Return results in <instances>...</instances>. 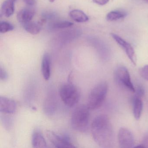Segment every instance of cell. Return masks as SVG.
<instances>
[{
	"label": "cell",
	"mask_w": 148,
	"mask_h": 148,
	"mask_svg": "<svg viewBox=\"0 0 148 148\" xmlns=\"http://www.w3.org/2000/svg\"><path fill=\"white\" fill-rule=\"evenodd\" d=\"M92 134L95 142L100 147L110 148L113 143V132L111 123L106 115H99L91 124Z\"/></svg>",
	"instance_id": "obj_1"
},
{
	"label": "cell",
	"mask_w": 148,
	"mask_h": 148,
	"mask_svg": "<svg viewBox=\"0 0 148 148\" xmlns=\"http://www.w3.org/2000/svg\"><path fill=\"white\" fill-rule=\"evenodd\" d=\"M90 110L87 105L79 106L74 110L71 118V125L73 130L83 132L88 130Z\"/></svg>",
	"instance_id": "obj_2"
},
{
	"label": "cell",
	"mask_w": 148,
	"mask_h": 148,
	"mask_svg": "<svg viewBox=\"0 0 148 148\" xmlns=\"http://www.w3.org/2000/svg\"><path fill=\"white\" fill-rule=\"evenodd\" d=\"M108 85L102 82L95 86L91 90L88 98L87 106L90 110L98 109L103 104L106 97Z\"/></svg>",
	"instance_id": "obj_3"
},
{
	"label": "cell",
	"mask_w": 148,
	"mask_h": 148,
	"mask_svg": "<svg viewBox=\"0 0 148 148\" xmlns=\"http://www.w3.org/2000/svg\"><path fill=\"white\" fill-rule=\"evenodd\" d=\"M59 94L62 102L68 107L75 106L79 101V91L72 83H66L62 85L60 88Z\"/></svg>",
	"instance_id": "obj_4"
},
{
	"label": "cell",
	"mask_w": 148,
	"mask_h": 148,
	"mask_svg": "<svg viewBox=\"0 0 148 148\" xmlns=\"http://www.w3.org/2000/svg\"><path fill=\"white\" fill-rule=\"evenodd\" d=\"M115 77L118 84L127 88L130 91L135 92L136 89L131 80L129 71L125 66H118L115 71Z\"/></svg>",
	"instance_id": "obj_5"
},
{
	"label": "cell",
	"mask_w": 148,
	"mask_h": 148,
	"mask_svg": "<svg viewBox=\"0 0 148 148\" xmlns=\"http://www.w3.org/2000/svg\"><path fill=\"white\" fill-rule=\"evenodd\" d=\"M46 135L50 142L57 148H75L67 136H62L51 131H46Z\"/></svg>",
	"instance_id": "obj_6"
},
{
	"label": "cell",
	"mask_w": 148,
	"mask_h": 148,
	"mask_svg": "<svg viewBox=\"0 0 148 148\" xmlns=\"http://www.w3.org/2000/svg\"><path fill=\"white\" fill-rule=\"evenodd\" d=\"M118 139L120 147L130 148L134 147V136L130 131L125 128H121L119 131Z\"/></svg>",
	"instance_id": "obj_7"
},
{
	"label": "cell",
	"mask_w": 148,
	"mask_h": 148,
	"mask_svg": "<svg viewBox=\"0 0 148 148\" xmlns=\"http://www.w3.org/2000/svg\"><path fill=\"white\" fill-rule=\"evenodd\" d=\"M110 35L113 38V39L116 42V43L123 49H124L126 55H127L129 59L131 60L133 64L136 65V57L135 51L131 45L126 42L121 37L115 34L111 33Z\"/></svg>",
	"instance_id": "obj_8"
},
{
	"label": "cell",
	"mask_w": 148,
	"mask_h": 148,
	"mask_svg": "<svg viewBox=\"0 0 148 148\" xmlns=\"http://www.w3.org/2000/svg\"><path fill=\"white\" fill-rule=\"evenodd\" d=\"M17 109V104L14 100L5 97H0V111L4 114H13Z\"/></svg>",
	"instance_id": "obj_9"
},
{
	"label": "cell",
	"mask_w": 148,
	"mask_h": 148,
	"mask_svg": "<svg viewBox=\"0 0 148 148\" xmlns=\"http://www.w3.org/2000/svg\"><path fill=\"white\" fill-rule=\"evenodd\" d=\"M35 15L34 9L30 8H25L21 10L17 14V19L21 25L32 21Z\"/></svg>",
	"instance_id": "obj_10"
},
{
	"label": "cell",
	"mask_w": 148,
	"mask_h": 148,
	"mask_svg": "<svg viewBox=\"0 0 148 148\" xmlns=\"http://www.w3.org/2000/svg\"><path fill=\"white\" fill-rule=\"evenodd\" d=\"M51 60L50 55L46 53L43 55L41 63V72L44 79L48 80L51 74Z\"/></svg>",
	"instance_id": "obj_11"
},
{
	"label": "cell",
	"mask_w": 148,
	"mask_h": 148,
	"mask_svg": "<svg viewBox=\"0 0 148 148\" xmlns=\"http://www.w3.org/2000/svg\"><path fill=\"white\" fill-rule=\"evenodd\" d=\"M32 145L34 148H47V144L41 132L38 130L34 131L32 135Z\"/></svg>",
	"instance_id": "obj_12"
},
{
	"label": "cell",
	"mask_w": 148,
	"mask_h": 148,
	"mask_svg": "<svg viewBox=\"0 0 148 148\" xmlns=\"http://www.w3.org/2000/svg\"><path fill=\"white\" fill-rule=\"evenodd\" d=\"M16 0H6L1 5V13L7 18L12 16L15 10L14 5Z\"/></svg>",
	"instance_id": "obj_13"
},
{
	"label": "cell",
	"mask_w": 148,
	"mask_h": 148,
	"mask_svg": "<svg viewBox=\"0 0 148 148\" xmlns=\"http://www.w3.org/2000/svg\"><path fill=\"white\" fill-rule=\"evenodd\" d=\"M22 25L27 32L33 35H36L40 32L42 25L39 21L34 22L31 21L22 24Z\"/></svg>",
	"instance_id": "obj_14"
},
{
	"label": "cell",
	"mask_w": 148,
	"mask_h": 148,
	"mask_svg": "<svg viewBox=\"0 0 148 148\" xmlns=\"http://www.w3.org/2000/svg\"><path fill=\"white\" fill-rule=\"evenodd\" d=\"M69 15L73 20L78 23H84L89 20V18L84 12L77 9L71 11Z\"/></svg>",
	"instance_id": "obj_15"
},
{
	"label": "cell",
	"mask_w": 148,
	"mask_h": 148,
	"mask_svg": "<svg viewBox=\"0 0 148 148\" xmlns=\"http://www.w3.org/2000/svg\"><path fill=\"white\" fill-rule=\"evenodd\" d=\"M133 104V112L134 117L136 120H139L143 109V102L141 98L134 97Z\"/></svg>",
	"instance_id": "obj_16"
},
{
	"label": "cell",
	"mask_w": 148,
	"mask_h": 148,
	"mask_svg": "<svg viewBox=\"0 0 148 148\" xmlns=\"http://www.w3.org/2000/svg\"><path fill=\"white\" fill-rule=\"evenodd\" d=\"M54 99L51 97H48L45 103L44 110L46 114L50 115L52 114L55 110L56 103L54 101Z\"/></svg>",
	"instance_id": "obj_17"
},
{
	"label": "cell",
	"mask_w": 148,
	"mask_h": 148,
	"mask_svg": "<svg viewBox=\"0 0 148 148\" xmlns=\"http://www.w3.org/2000/svg\"><path fill=\"white\" fill-rule=\"evenodd\" d=\"M127 14L124 12L121 11H112L107 14L106 18L108 21H117L126 17Z\"/></svg>",
	"instance_id": "obj_18"
},
{
	"label": "cell",
	"mask_w": 148,
	"mask_h": 148,
	"mask_svg": "<svg viewBox=\"0 0 148 148\" xmlns=\"http://www.w3.org/2000/svg\"><path fill=\"white\" fill-rule=\"evenodd\" d=\"M72 22L68 21H59L54 22L52 25L53 27L56 29L68 28L73 25Z\"/></svg>",
	"instance_id": "obj_19"
},
{
	"label": "cell",
	"mask_w": 148,
	"mask_h": 148,
	"mask_svg": "<svg viewBox=\"0 0 148 148\" xmlns=\"http://www.w3.org/2000/svg\"><path fill=\"white\" fill-rule=\"evenodd\" d=\"M14 29V27L11 23L6 21H3L0 23V32L4 34L12 31Z\"/></svg>",
	"instance_id": "obj_20"
},
{
	"label": "cell",
	"mask_w": 148,
	"mask_h": 148,
	"mask_svg": "<svg viewBox=\"0 0 148 148\" xmlns=\"http://www.w3.org/2000/svg\"><path fill=\"white\" fill-rule=\"evenodd\" d=\"M139 73L142 78L148 81V64L143 66L140 69Z\"/></svg>",
	"instance_id": "obj_21"
},
{
	"label": "cell",
	"mask_w": 148,
	"mask_h": 148,
	"mask_svg": "<svg viewBox=\"0 0 148 148\" xmlns=\"http://www.w3.org/2000/svg\"><path fill=\"white\" fill-rule=\"evenodd\" d=\"M8 78V74L6 71L2 67L0 66V79L1 80L5 81Z\"/></svg>",
	"instance_id": "obj_22"
},
{
	"label": "cell",
	"mask_w": 148,
	"mask_h": 148,
	"mask_svg": "<svg viewBox=\"0 0 148 148\" xmlns=\"http://www.w3.org/2000/svg\"><path fill=\"white\" fill-rule=\"evenodd\" d=\"M136 95L135 97L141 98L144 96L145 93V90L142 86H139L138 87L136 90Z\"/></svg>",
	"instance_id": "obj_23"
},
{
	"label": "cell",
	"mask_w": 148,
	"mask_h": 148,
	"mask_svg": "<svg viewBox=\"0 0 148 148\" xmlns=\"http://www.w3.org/2000/svg\"><path fill=\"white\" fill-rule=\"evenodd\" d=\"M142 145L144 148H148V132L144 136L142 141Z\"/></svg>",
	"instance_id": "obj_24"
},
{
	"label": "cell",
	"mask_w": 148,
	"mask_h": 148,
	"mask_svg": "<svg viewBox=\"0 0 148 148\" xmlns=\"http://www.w3.org/2000/svg\"><path fill=\"white\" fill-rule=\"evenodd\" d=\"M94 3L99 5H106L109 2L110 0H92Z\"/></svg>",
	"instance_id": "obj_25"
},
{
	"label": "cell",
	"mask_w": 148,
	"mask_h": 148,
	"mask_svg": "<svg viewBox=\"0 0 148 148\" xmlns=\"http://www.w3.org/2000/svg\"><path fill=\"white\" fill-rule=\"evenodd\" d=\"M24 2L29 6L34 5L36 3V0H23Z\"/></svg>",
	"instance_id": "obj_26"
},
{
	"label": "cell",
	"mask_w": 148,
	"mask_h": 148,
	"mask_svg": "<svg viewBox=\"0 0 148 148\" xmlns=\"http://www.w3.org/2000/svg\"><path fill=\"white\" fill-rule=\"evenodd\" d=\"M48 1L49 2H51V3H52V2H54L55 0H48Z\"/></svg>",
	"instance_id": "obj_27"
},
{
	"label": "cell",
	"mask_w": 148,
	"mask_h": 148,
	"mask_svg": "<svg viewBox=\"0 0 148 148\" xmlns=\"http://www.w3.org/2000/svg\"><path fill=\"white\" fill-rule=\"evenodd\" d=\"M145 2H146V3H148V0H144Z\"/></svg>",
	"instance_id": "obj_28"
}]
</instances>
